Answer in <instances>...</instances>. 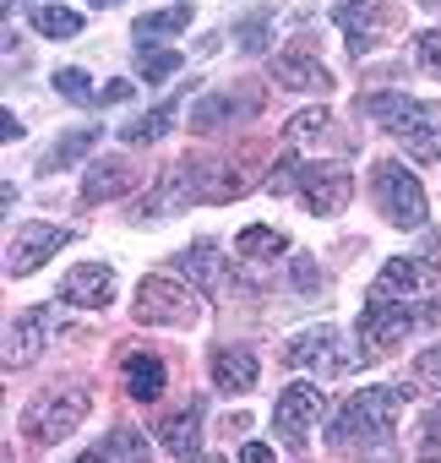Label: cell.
Segmentation results:
<instances>
[{
	"label": "cell",
	"instance_id": "obj_16",
	"mask_svg": "<svg viewBox=\"0 0 441 463\" xmlns=\"http://www.w3.org/2000/svg\"><path fill=\"white\" fill-rule=\"evenodd\" d=\"M120 376H126V392H131L136 403H158V392H164V382H169V371H164V360H158L153 349H126V354H120Z\"/></svg>",
	"mask_w": 441,
	"mask_h": 463
},
{
	"label": "cell",
	"instance_id": "obj_12",
	"mask_svg": "<svg viewBox=\"0 0 441 463\" xmlns=\"http://www.w3.org/2000/svg\"><path fill=\"white\" fill-rule=\"evenodd\" d=\"M257 376H262V365H257V354H251L246 344L212 349V387L224 392V398H246V392L257 387Z\"/></svg>",
	"mask_w": 441,
	"mask_h": 463
},
{
	"label": "cell",
	"instance_id": "obj_13",
	"mask_svg": "<svg viewBox=\"0 0 441 463\" xmlns=\"http://www.w3.org/2000/svg\"><path fill=\"white\" fill-rule=\"evenodd\" d=\"M333 23L349 33V55H365V50H376V39H381L387 6H381V0H338Z\"/></svg>",
	"mask_w": 441,
	"mask_h": 463
},
{
	"label": "cell",
	"instance_id": "obj_36",
	"mask_svg": "<svg viewBox=\"0 0 441 463\" xmlns=\"http://www.w3.org/2000/svg\"><path fill=\"white\" fill-rule=\"evenodd\" d=\"M240 463H278V452H273L267 441H246V447H240Z\"/></svg>",
	"mask_w": 441,
	"mask_h": 463
},
{
	"label": "cell",
	"instance_id": "obj_5",
	"mask_svg": "<svg viewBox=\"0 0 441 463\" xmlns=\"http://www.w3.org/2000/svg\"><path fill=\"white\" fill-rule=\"evenodd\" d=\"M136 322H153V327H191L202 322V300L185 279H142L136 284Z\"/></svg>",
	"mask_w": 441,
	"mask_h": 463
},
{
	"label": "cell",
	"instance_id": "obj_1",
	"mask_svg": "<svg viewBox=\"0 0 441 463\" xmlns=\"http://www.w3.org/2000/svg\"><path fill=\"white\" fill-rule=\"evenodd\" d=\"M392 425H398V392L392 387H365L338 409V420L327 425V441L333 447H381L392 436Z\"/></svg>",
	"mask_w": 441,
	"mask_h": 463
},
{
	"label": "cell",
	"instance_id": "obj_22",
	"mask_svg": "<svg viewBox=\"0 0 441 463\" xmlns=\"http://www.w3.org/2000/svg\"><path fill=\"white\" fill-rule=\"evenodd\" d=\"M230 120H235V93H207L202 104H191V131H196V137L224 131Z\"/></svg>",
	"mask_w": 441,
	"mask_h": 463
},
{
	"label": "cell",
	"instance_id": "obj_40",
	"mask_svg": "<svg viewBox=\"0 0 441 463\" xmlns=\"http://www.w3.org/2000/svg\"><path fill=\"white\" fill-rule=\"evenodd\" d=\"M93 6H120V0H93Z\"/></svg>",
	"mask_w": 441,
	"mask_h": 463
},
{
	"label": "cell",
	"instance_id": "obj_2",
	"mask_svg": "<svg viewBox=\"0 0 441 463\" xmlns=\"http://www.w3.org/2000/svg\"><path fill=\"white\" fill-rule=\"evenodd\" d=\"M371 196H376V207H381V218H387L392 229H425V218H430L425 185H419L403 164H392V158H381V164L371 169Z\"/></svg>",
	"mask_w": 441,
	"mask_h": 463
},
{
	"label": "cell",
	"instance_id": "obj_24",
	"mask_svg": "<svg viewBox=\"0 0 441 463\" xmlns=\"http://www.w3.org/2000/svg\"><path fill=\"white\" fill-rule=\"evenodd\" d=\"M93 142H99V131H93V126H88V131H66V137L55 142V153H44V164H39V169H44V175H55V169H71V164H77V158H82Z\"/></svg>",
	"mask_w": 441,
	"mask_h": 463
},
{
	"label": "cell",
	"instance_id": "obj_28",
	"mask_svg": "<svg viewBox=\"0 0 441 463\" xmlns=\"http://www.w3.org/2000/svg\"><path fill=\"white\" fill-rule=\"evenodd\" d=\"M180 71V55L174 50H142V61H136V77L142 82H169Z\"/></svg>",
	"mask_w": 441,
	"mask_h": 463
},
{
	"label": "cell",
	"instance_id": "obj_19",
	"mask_svg": "<svg viewBox=\"0 0 441 463\" xmlns=\"http://www.w3.org/2000/svg\"><path fill=\"white\" fill-rule=\"evenodd\" d=\"M44 338H50L44 311H23V317H12V333H6V365H33V360L44 354Z\"/></svg>",
	"mask_w": 441,
	"mask_h": 463
},
{
	"label": "cell",
	"instance_id": "obj_10",
	"mask_svg": "<svg viewBox=\"0 0 441 463\" xmlns=\"http://www.w3.org/2000/svg\"><path fill=\"white\" fill-rule=\"evenodd\" d=\"M278 360H284V365H316V371H327V376H343V371H349V354L338 349V333H333L327 322H322V327H305L300 338H289Z\"/></svg>",
	"mask_w": 441,
	"mask_h": 463
},
{
	"label": "cell",
	"instance_id": "obj_31",
	"mask_svg": "<svg viewBox=\"0 0 441 463\" xmlns=\"http://www.w3.org/2000/svg\"><path fill=\"white\" fill-rule=\"evenodd\" d=\"M169 120H174L169 109H158V115H142V120H131V126L120 131V142H158V137L169 131Z\"/></svg>",
	"mask_w": 441,
	"mask_h": 463
},
{
	"label": "cell",
	"instance_id": "obj_34",
	"mask_svg": "<svg viewBox=\"0 0 441 463\" xmlns=\"http://www.w3.org/2000/svg\"><path fill=\"white\" fill-rule=\"evenodd\" d=\"M115 452H120V463H147V447L136 430H115Z\"/></svg>",
	"mask_w": 441,
	"mask_h": 463
},
{
	"label": "cell",
	"instance_id": "obj_27",
	"mask_svg": "<svg viewBox=\"0 0 441 463\" xmlns=\"http://www.w3.org/2000/svg\"><path fill=\"white\" fill-rule=\"evenodd\" d=\"M267 33H273V12H251V17L240 23L235 44H240L246 55H262V50H267Z\"/></svg>",
	"mask_w": 441,
	"mask_h": 463
},
{
	"label": "cell",
	"instance_id": "obj_42",
	"mask_svg": "<svg viewBox=\"0 0 441 463\" xmlns=\"http://www.w3.org/2000/svg\"><path fill=\"white\" fill-rule=\"evenodd\" d=\"M425 6H436V0H425Z\"/></svg>",
	"mask_w": 441,
	"mask_h": 463
},
{
	"label": "cell",
	"instance_id": "obj_14",
	"mask_svg": "<svg viewBox=\"0 0 441 463\" xmlns=\"http://www.w3.org/2000/svg\"><path fill=\"white\" fill-rule=\"evenodd\" d=\"M158 447L174 452V458H185V463L202 452V398H185L174 414L158 420Z\"/></svg>",
	"mask_w": 441,
	"mask_h": 463
},
{
	"label": "cell",
	"instance_id": "obj_32",
	"mask_svg": "<svg viewBox=\"0 0 441 463\" xmlns=\"http://www.w3.org/2000/svg\"><path fill=\"white\" fill-rule=\"evenodd\" d=\"M419 463H441V403L425 414V430H419Z\"/></svg>",
	"mask_w": 441,
	"mask_h": 463
},
{
	"label": "cell",
	"instance_id": "obj_21",
	"mask_svg": "<svg viewBox=\"0 0 441 463\" xmlns=\"http://www.w3.org/2000/svg\"><path fill=\"white\" fill-rule=\"evenodd\" d=\"M235 251L246 262H278L289 251V235H278V229H267V223H246L240 235H235Z\"/></svg>",
	"mask_w": 441,
	"mask_h": 463
},
{
	"label": "cell",
	"instance_id": "obj_9",
	"mask_svg": "<svg viewBox=\"0 0 441 463\" xmlns=\"http://www.w3.org/2000/svg\"><path fill=\"white\" fill-rule=\"evenodd\" d=\"M66 241H71V235H66V229H55V223H28V229H17L12 246H6V279H28V273H39Z\"/></svg>",
	"mask_w": 441,
	"mask_h": 463
},
{
	"label": "cell",
	"instance_id": "obj_33",
	"mask_svg": "<svg viewBox=\"0 0 441 463\" xmlns=\"http://www.w3.org/2000/svg\"><path fill=\"white\" fill-rule=\"evenodd\" d=\"M414 387H441V344H430L414 360Z\"/></svg>",
	"mask_w": 441,
	"mask_h": 463
},
{
	"label": "cell",
	"instance_id": "obj_17",
	"mask_svg": "<svg viewBox=\"0 0 441 463\" xmlns=\"http://www.w3.org/2000/svg\"><path fill=\"white\" fill-rule=\"evenodd\" d=\"M174 268H180V273H191V284H196V289H207V295H218V289L230 284V262H224V251H218L212 241H196L191 251H180V257H174Z\"/></svg>",
	"mask_w": 441,
	"mask_h": 463
},
{
	"label": "cell",
	"instance_id": "obj_8",
	"mask_svg": "<svg viewBox=\"0 0 441 463\" xmlns=\"http://www.w3.org/2000/svg\"><path fill=\"white\" fill-rule=\"evenodd\" d=\"M365 109H371V120H376V126H387V131H392V137H403V142H414V137L436 131V109H430V104H419V99H403V93H365Z\"/></svg>",
	"mask_w": 441,
	"mask_h": 463
},
{
	"label": "cell",
	"instance_id": "obj_37",
	"mask_svg": "<svg viewBox=\"0 0 441 463\" xmlns=\"http://www.w3.org/2000/svg\"><path fill=\"white\" fill-rule=\"evenodd\" d=\"M77 463H120V452H115V441H99V447H88Z\"/></svg>",
	"mask_w": 441,
	"mask_h": 463
},
{
	"label": "cell",
	"instance_id": "obj_4",
	"mask_svg": "<svg viewBox=\"0 0 441 463\" xmlns=\"http://www.w3.org/2000/svg\"><path fill=\"white\" fill-rule=\"evenodd\" d=\"M414 327H425V322H419V311H408V300L371 295V300H365V317H360V349H365V360L398 354Z\"/></svg>",
	"mask_w": 441,
	"mask_h": 463
},
{
	"label": "cell",
	"instance_id": "obj_7",
	"mask_svg": "<svg viewBox=\"0 0 441 463\" xmlns=\"http://www.w3.org/2000/svg\"><path fill=\"white\" fill-rule=\"evenodd\" d=\"M322 420V392L311 387V382H295V387H284L278 392V409H273V430L284 436V447H305L311 441V425Z\"/></svg>",
	"mask_w": 441,
	"mask_h": 463
},
{
	"label": "cell",
	"instance_id": "obj_23",
	"mask_svg": "<svg viewBox=\"0 0 441 463\" xmlns=\"http://www.w3.org/2000/svg\"><path fill=\"white\" fill-rule=\"evenodd\" d=\"M185 28H191V12H185V6H174V12H153V17H142V23H136V44L147 50V44L174 39V33H185Z\"/></svg>",
	"mask_w": 441,
	"mask_h": 463
},
{
	"label": "cell",
	"instance_id": "obj_26",
	"mask_svg": "<svg viewBox=\"0 0 441 463\" xmlns=\"http://www.w3.org/2000/svg\"><path fill=\"white\" fill-rule=\"evenodd\" d=\"M322 126H327V104H311V109H300V115H289L278 137H284V147H300V142H305V137H316Z\"/></svg>",
	"mask_w": 441,
	"mask_h": 463
},
{
	"label": "cell",
	"instance_id": "obj_25",
	"mask_svg": "<svg viewBox=\"0 0 441 463\" xmlns=\"http://www.w3.org/2000/svg\"><path fill=\"white\" fill-rule=\"evenodd\" d=\"M33 28H39L44 39H77V33H82V17H77L71 6H39V12H33Z\"/></svg>",
	"mask_w": 441,
	"mask_h": 463
},
{
	"label": "cell",
	"instance_id": "obj_39",
	"mask_svg": "<svg viewBox=\"0 0 441 463\" xmlns=\"http://www.w3.org/2000/svg\"><path fill=\"white\" fill-rule=\"evenodd\" d=\"M246 425H251V414H240V409H235V414L224 420V430H230V436H235V430H246Z\"/></svg>",
	"mask_w": 441,
	"mask_h": 463
},
{
	"label": "cell",
	"instance_id": "obj_20",
	"mask_svg": "<svg viewBox=\"0 0 441 463\" xmlns=\"http://www.w3.org/2000/svg\"><path fill=\"white\" fill-rule=\"evenodd\" d=\"M425 289H430V273L414 257H392L376 279V295H387V300H408V295H425Z\"/></svg>",
	"mask_w": 441,
	"mask_h": 463
},
{
	"label": "cell",
	"instance_id": "obj_11",
	"mask_svg": "<svg viewBox=\"0 0 441 463\" xmlns=\"http://www.w3.org/2000/svg\"><path fill=\"white\" fill-rule=\"evenodd\" d=\"M273 82H278V88H295V93H333V77H327V66L311 55L305 39H300L295 50H278V55H273Z\"/></svg>",
	"mask_w": 441,
	"mask_h": 463
},
{
	"label": "cell",
	"instance_id": "obj_30",
	"mask_svg": "<svg viewBox=\"0 0 441 463\" xmlns=\"http://www.w3.org/2000/svg\"><path fill=\"white\" fill-rule=\"evenodd\" d=\"M414 61H419V71H425V77H441V23H436V28H425V33L414 39Z\"/></svg>",
	"mask_w": 441,
	"mask_h": 463
},
{
	"label": "cell",
	"instance_id": "obj_41",
	"mask_svg": "<svg viewBox=\"0 0 441 463\" xmlns=\"http://www.w3.org/2000/svg\"><path fill=\"white\" fill-rule=\"evenodd\" d=\"M207 463H224V458H207Z\"/></svg>",
	"mask_w": 441,
	"mask_h": 463
},
{
	"label": "cell",
	"instance_id": "obj_6",
	"mask_svg": "<svg viewBox=\"0 0 441 463\" xmlns=\"http://www.w3.org/2000/svg\"><path fill=\"white\" fill-rule=\"evenodd\" d=\"M349 196H354L349 164H311V169H300V202H305V213L333 218V213L349 207Z\"/></svg>",
	"mask_w": 441,
	"mask_h": 463
},
{
	"label": "cell",
	"instance_id": "obj_15",
	"mask_svg": "<svg viewBox=\"0 0 441 463\" xmlns=\"http://www.w3.org/2000/svg\"><path fill=\"white\" fill-rule=\"evenodd\" d=\"M61 300H66V306L104 311V306L115 300V273H109L104 262H82V268H71V273H66V284H61Z\"/></svg>",
	"mask_w": 441,
	"mask_h": 463
},
{
	"label": "cell",
	"instance_id": "obj_38",
	"mask_svg": "<svg viewBox=\"0 0 441 463\" xmlns=\"http://www.w3.org/2000/svg\"><path fill=\"white\" fill-rule=\"evenodd\" d=\"M419 322H441V289H436V295H430V306H425V311H419Z\"/></svg>",
	"mask_w": 441,
	"mask_h": 463
},
{
	"label": "cell",
	"instance_id": "obj_3",
	"mask_svg": "<svg viewBox=\"0 0 441 463\" xmlns=\"http://www.w3.org/2000/svg\"><path fill=\"white\" fill-rule=\"evenodd\" d=\"M82 420H88V387H50V392H39V398L23 409V436L39 441V447H55V441H66Z\"/></svg>",
	"mask_w": 441,
	"mask_h": 463
},
{
	"label": "cell",
	"instance_id": "obj_29",
	"mask_svg": "<svg viewBox=\"0 0 441 463\" xmlns=\"http://www.w3.org/2000/svg\"><path fill=\"white\" fill-rule=\"evenodd\" d=\"M55 93L71 99V104H88V99H93V77H88L82 66H66V71H55Z\"/></svg>",
	"mask_w": 441,
	"mask_h": 463
},
{
	"label": "cell",
	"instance_id": "obj_18",
	"mask_svg": "<svg viewBox=\"0 0 441 463\" xmlns=\"http://www.w3.org/2000/svg\"><path fill=\"white\" fill-rule=\"evenodd\" d=\"M126 191H136V169H131L126 158H104V164H93L88 180H82V207L115 202V196H126Z\"/></svg>",
	"mask_w": 441,
	"mask_h": 463
},
{
	"label": "cell",
	"instance_id": "obj_35",
	"mask_svg": "<svg viewBox=\"0 0 441 463\" xmlns=\"http://www.w3.org/2000/svg\"><path fill=\"white\" fill-rule=\"evenodd\" d=\"M322 279H316V262L311 257H295V289H316Z\"/></svg>",
	"mask_w": 441,
	"mask_h": 463
}]
</instances>
